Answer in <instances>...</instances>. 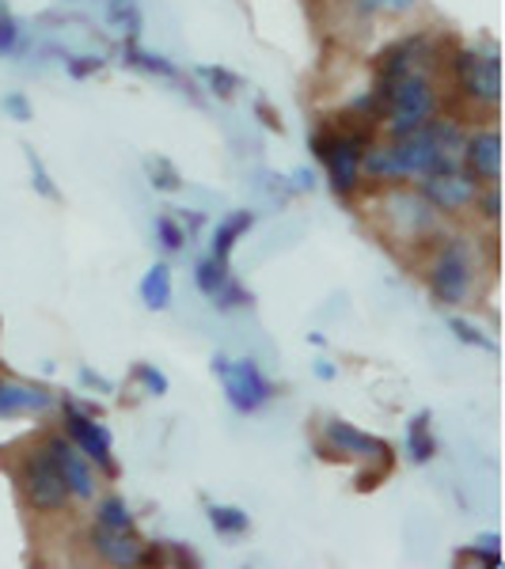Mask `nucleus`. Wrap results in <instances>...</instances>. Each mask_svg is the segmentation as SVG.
<instances>
[{"label":"nucleus","mask_w":505,"mask_h":569,"mask_svg":"<svg viewBox=\"0 0 505 569\" xmlns=\"http://www.w3.org/2000/svg\"><path fill=\"white\" fill-rule=\"evenodd\" d=\"M464 133L456 122L429 118L415 133L396 137V141L369 149L362 156V176L373 182H418L434 171L461 168Z\"/></svg>","instance_id":"obj_1"},{"label":"nucleus","mask_w":505,"mask_h":569,"mask_svg":"<svg viewBox=\"0 0 505 569\" xmlns=\"http://www.w3.org/2000/svg\"><path fill=\"white\" fill-rule=\"evenodd\" d=\"M369 220L376 224V232H380V240L396 254L434 251L437 240L445 236V220L422 198V190L392 187L384 194H376L369 201Z\"/></svg>","instance_id":"obj_2"},{"label":"nucleus","mask_w":505,"mask_h":569,"mask_svg":"<svg viewBox=\"0 0 505 569\" xmlns=\"http://www.w3.org/2000/svg\"><path fill=\"white\" fill-rule=\"evenodd\" d=\"M376 88L388 99V110H384V122H380L388 141L415 133L418 126H426L440 110V91L434 84V77H422V72H403V77Z\"/></svg>","instance_id":"obj_3"},{"label":"nucleus","mask_w":505,"mask_h":569,"mask_svg":"<svg viewBox=\"0 0 505 569\" xmlns=\"http://www.w3.org/2000/svg\"><path fill=\"white\" fill-rule=\"evenodd\" d=\"M475 281H479V266H475V243L464 240V236H453L445 240L440 236L434 254H429L426 266V284L434 292V300L440 308H456L472 297Z\"/></svg>","instance_id":"obj_4"},{"label":"nucleus","mask_w":505,"mask_h":569,"mask_svg":"<svg viewBox=\"0 0 505 569\" xmlns=\"http://www.w3.org/2000/svg\"><path fill=\"white\" fill-rule=\"evenodd\" d=\"M20 493L27 501V509L39 512V517H58V512L69 509L72 493L66 486V475H61L58 460H53L50 445L39 440V445L23 448L20 456Z\"/></svg>","instance_id":"obj_5"},{"label":"nucleus","mask_w":505,"mask_h":569,"mask_svg":"<svg viewBox=\"0 0 505 569\" xmlns=\"http://www.w3.org/2000/svg\"><path fill=\"white\" fill-rule=\"evenodd\" d=\"M311 156L327 168V182L343 201H350L362 194V156L365 144H357L354 137L335 133L330 126H316L311 130Z\"/></svg>","instance_id":"obj_6"},{"label":"nucleus","mask_w":505,"mask_h":569,"mask_svg":"<svg viewBox=\"0 0 505 569\" xmlns=\"http://www.w3.org/2000/svg\"><path fill=\"white\" fill-rule=\"evenodd\" d=\"M448 72H453L456 88H461L467 103L491 110L502 103V61L494 46H464V50H456L453 61H448Z\"/></svg>","instance_id":"obj_7"},{"label":"nucleus","mask_w":505,"mask_h":569,"mask_svg":"<svg viewBox=\"0 0 505 569\" xmlns=\"http://www.w3.org/2000/svg\"><path fill=\"white\" fill-rule=\"evenodd\" d=\"M214 376L225 388V399L236 415H259L266 402L274 399V380L263 372V365L255 357H214Z\"/></svg>","instance_id":"obj_8"},{"label":"nucleus","mask_w":505,"mask_h":569,"mask_svg":"<svg viewBox=\"0 0 505 569\" xmlns=\"http://www.w3.org/2000/svg\"><path fill=\"white\" fill-rule=\"evenodd\" d=\"M319 433H324V440L316 445V452L327 456V460H362V463H373L376 471H384V475H392V467H396V448L384 437H373V433H365V429L350 426V421L330 418L324 421Z\"/></svg>","instance_id":"obj_9"},{"label":"nucleus","mask_w":505,"mask_h":569,"mask_svg":"<svg viewBox=\"0 0 505 569\" xmlns=\"http://www.w3.org/2000/svg\"><path fill=\"white\" fill-rule=\"evenodd\" d=\"M445 66V46L434 34H407V39L392 42L380 50V58L373 61L376 84L403 77V72H422V77H437V69Z\"/></svg>","instance_id":"obj_10"},{"label":"nucleus","mask_w":505,"mask_h":569,"mask_svg":"<svg viewBox=\"0 0 505 569\" xmlns=\"http://www.w3.org/2000/svg\"><path fill=\"white\" fill-rule=\"evenodd\" d=\"M418 190H422V198H426L440 217H456V213H467V209L475 206L483 182L475 179V176H467L464 163H461V168L434 171V176L418 179Z\"/></svg>","instance_id":"obj_11"},{"label":"nucleus","mask_w":505,"mask_h":569,"mask_svg":"<svg viewBox=\"0 0 505 569\" xmlns=\"http://www.w3.org/2000/svg\"><path fill=\"white\" fill-rule=\"evenodd\" d=\"M61 410H66V433L72 445L88 456L91 467H99L103 475H115L118 467H115V452H110V429L103 421H96V415L80 410V402H61Z\"/></svg>","instance_id":"obj_12"},{"label":"nucleus","mask_w":505,"mask_h":569,"mask_svg":"<svg viewBox=\"0 0 505 569\" xmlns=\"http://www.w3.org/2000/svg\"><path fill=\"white\" fill-rule=\"evenodd\" d=\"M46 445H50V452H53V460H58L61 475H66V486H69L72 501H96L99 479H96V467H91L88 456L66 437H46Z\"/></svg>","instance_id":"obj_13"},{"label":"nucleus","mask_w":505,"mask_h":569,"mask_svg":"<svg viewBox=\"0 0 505 569\" xmlns=\"http://www.w3.org/2000/svg\"><path fill=\"white\" fill-rule=\"evenodd\" d=\"M461 163L467 176H475L479 182H498L502 179V137L498 130H475L472 137H464Z\"/></svg>","instance_id":"obj_14"},{"label":"nucleus","mask_w":505,"mask_h":569,"mask_svg":"<svg viewBox=\"0 0 505 569\" xmlns=\"http://www.w3.org/2000/svg\"><path fill=\"white\" fill-rule=\"evenodd\" d=\"M88 543H91V555L103 566H115V569L141 566V539H137V531H107V528L91 525Z\"/></svg>","instance_id":"obj_15"},{"label":"nucleus","mask_w":505,"mask_h":569,"mask_svg":"<svg viewBox=\"0 0 505 569\" xmlns=\"http://www.w3.org/2000/svg\"><path fill=\"white\" fill-rule=\"evenodd\" d=\"M53 407V395L42 388H31V383H4L0 380V418H31V415H46Z\"/></svg>","instance_id":"obj_16"},{"label":"nucleus","mask_w":505,"mask_h":569,"mask_svg":"<svg viewBox=\"0 0 505 569\" xmlns=\"http://www.w3.org/2000/svg\"><path fill=\"white\" fill-rule=\"evenodd\" d=\"M255 228V213L251 209H236V213H228L225 220L217 224V232H214V243H209V254L220 262H228L232 259V247L244 240L247 232Z\"/></svg>","instance_id":"obj_17"},{"label":"nucleus","mask_w":505,"mask_h":569,"mask_svg":"<svg viewBox=\"0 0 505 569\" xmlns=\"http://www.w3.org/2000/svg\"><path fill=\"white\" fill-rule=\"evenodd\" d=\"M407 456H410V463H418V467L434 463L437 437H434V415H429V410H418V415L407 421Z\"/></svg>","instance_id":"obj_18"},{"label":"nucleus","mask_w":505,"mask_h":569,"mask_svg":"<svg viewBox=\"0 0 505 569\" xmlns=\"http://www.w3.org/2000/svg\"><path fill=\"white\" fill-rule=\"evenodd\" d=\"M137 292H141V305L149 311L171 308V297H176V289H171V266L168 262H152L149 270H145L141 284H137Z\"/></svg>","instance_id":"obj_19"},{"label":"nucleus","mask_w":505,"mask_h":569,"mask_svg":"<svg viewBox=\"0 0 505 569\" xmlns=\"http://www.w3.org/2000/svg\"><path fill=\"white\" fill-rule=\"evenodd\" d=\"M206 520L220 539H228V543L244 539L247 531H251V517H247L240 505H206Z\"/></svg>","instance_id":"obj_20"},{"label":"nucleus","mask_w":505,"mask_h":569,"mask_svg":"<svg viewBox=\"0 0 505 569\" xmlns=\"http://www.w3.org/2000/svg\"><path fill=\"white\" fill-rule=\"evenodd\" d=\"M122 61H126V66H130L133 72H145V77H160V80H182V72H179L176 61L160 58V53L141 50V46H137V42H126Z\"/></svg>","instance_id":"obj_21"},{"label":"nucleus","mask_w":505,"mask_h":569,"mask_svg":"<svg viewBox=\"0 0 505 569\" xmlns=\"http://www.w3.org/2000/svg\"><path fill=\"white\" fill-rule=\"evenodd\" d=\"M107 23L115 31L126 34V42H137L145 31V16H141V4L137 0H107Z\"/></svg>","instance_id":"obj_22"},{"label":"nucleus","mask_w":505,"mask_h":569,"mask_svg":"<svg viewBox=\"0 0 505 569\" xmlns=\"http://www.w3.org/2000/svg\"><path fill=\"white\" fill-rule=\"evenodd\" d=\"M96 528H107V531H137V517L130 512L122 493H107L96 509Z\"/></svg>","instance_id":"obj_23"},{"label":"nucleus","mask_w":505,"mask_h":569,"mask_svg":"<svg viewBox=\"0 0 505 569\" xmlns=\"http://www.w3.org/2000/svg\"><path fill=\"white\" fill-rule=\"evenodd\" d=\"M214 308L217 311H240V308H251L255 305V297H251V289H247V284L236 278V273H228L225 278V284H220V289L214 292Z\"/></svg>","instance_id":"obj_24"},{"label":"nucleus","mask_w":505,"mask_h":569,"mask_svg":"<svg viewBox=\"0 0 505 569\" xmlns=\"http://www.w3.org/2000/svg\"><path fill=\"white\" fill-rule=\"evenodd\" d=\"M228 262H220V259H214V254H201V259L195 262V284H198V292L201 297H214V292L225 284V278H228Z\"/></svg>","instance_id":"obj_25"},{"label":"nucleus","mask_w":505,"mask_h":569,"mask_svg":"<svg viewBox=\"0 0 505 569\" xmlns=\"http://www.w3.org/2000/svg\"><path fill=\"white\" fill-rule=\"evenodd\" d=\"M152 232H156V243H160L164 254H179L187 247V228L179 224V217L171 213H160L152 220Z\"/></svg>","instance_id":"obj_26"},{"label":"nucleus","mask_w":505,"mask_h":569,"mask_svg":"<svg viewBox=\"0 0 505 569\" xmlns=\"http://www.w3.org/2000/svg\"><path fill=\"white\" fill-rule=\"evenodd\" d=\"M145 168H149L152 190H160V194H176V190H182V176H179V168L171 160H164V156H152Z\"/></svg>","instance_id":"obj_27"},{"label":"nucleus","mask_w":505,"mask_h":569,"mask_svg":"<svg viewBox=\"0 0 505 569\" xmlns=\"http://www.w3.org/2000/svg\"><path fill=\"white\" fill-rule=\"evenodd\" d=\"M198 80H206L209 88H214V96L217 99H232L236 96V88L244 84L240 77H236L232 69H225V66H198Z\"/></svg>","instance_id":"obj_28"},{"label":"nucleus","mask_w":505,"mask_h":569,"mask_svg":"<svg viewBox=\"0 0 505 569\" xmlns=\"http://www.w3.org/2000/svg\"><path fill=\"white\" fill-rule=\"evenodd\" d=\"M445 323H448V330H453V335L461 338L464 346H475V350H486V353H498V346H494L491 338H486L483 330L472 323V319H464V316H445Z\"/></svg>","instance_id":"obj_29"},{"label":"nucleus","mask_w":505,"mask_h":569,"mask_svg":"<svg viewBox=\"0 0 505 569\" xmlns=\"http://www.w3.org/2000/svg\"><path fill=\"white\" fill-rule=\"evenodd\" d=\"M464 555H472L475 562H483L486 569H502V566H505V558H502V539L494 536V531H486V536L475 539V543L467 547Z\"/></svg>","instance_id":"obj_30"},{"label":"nucleus","mask_w":505,"mask_h":569,"mask_svg":"<svg viewBox=\"0 0 505 569\" xmlns=\"http://www.w3.org/2000/svg\"><path fill=\"white\" fill-rule=\"evenodd\" d=\"M20 50H27V39H23L20 23H16L8 12H0V58H8V53H20Z\"/></svg>","instance_id":"obj_31"},{"label":"nucleus","mask_w":505,"mask_h":569,"mask_svg":"<svg viewBox=\"0 0 505 569\" xmlns=\"http://www.w3.org/2000/svg\"><path fill=\"white\" fill-rule=\"evenodd\" d=\"M27 152V163H31V182H34V190H39L42 198H61L58 194V182L50 179V171H46V163L39 160V152L34 149H23Z\"/></svg>","instance_id":"obj_32"},{"label":"nucleus","mask_w":505,"mask_h":569,"mask_svg":"<svg viewBox=\"0 0 505 569\" xmlns=\"http://www.w3.org/2000/svg\"><path fill=\"white\" fill-rule=\"evenodd\" d=\"M133 380L141 383L149 395H156V399H160V395H168V388H171L168 376L156 369V365H133Z\"/></svg>","instance_id":"obj_33"},{"label":"nucleus","mask_w":505,"mask_h":569,"mask_svg":"<svg viewBox=\"0 0 505 569\" xmlns=\"http://www.w3.org/2000/svg\"><path fill=\"white\" fill-rule=\"evenodd\" d=\"M475 209L483 213L486 224H498V220H502V190H498V182H491V187L479 190V198H475Z\"/></svg>","instance_id":"obj_34"},{"label":"nucleus","mask_w":505,"mask_h":569,"mask_svg":"<svg viewBox=\"0 0 505 569\" xmlns=\"http://www.w3.org/2000/svg\"><path fill=\"white\" fill-rule=\"evenodd\" d=\"M418 0H362V12L369 16H407L415 12Z\"/></svg>","instance_id":"obj_35"},{"label":"nucleus","mask_w":505,"mask_h":569,"mask_svg":"<svg viewBox=\"0 0 505 569\" xmlns=\"http://www.w3.org/2000/svg\"><path fill=\"white\" fill-rule=\"evenodd\" d=\"M0 110H4L8 118H16V122H31V118H34V107H31V99H27L23 91H12V96L0 99Z\"/></svg>","instance_id":"obj_36"},{"label":"nucleus","mask_w":505,"mask_h":569,"mask_svg":"<svg viewBox=\"0 0 505 569\" xmlns=\"http://www.w3.org/2000/svg\"><path fill=\"white\" fill-rule=\"evenodd\" d=\"M66 66H69L72 80H88V77H96V72L107 66V58H99V53H88V58H66Z\"/></svg>","instance_id":"obj_37"},{"label":"nucleus","mask_w":505,"mask_h":569,"mask_svg":"<svg viewBox=\"0 0 505 569\" xmlns=\"http://www.w3.org/2000/svg\"><path fill=\"white\" fill-rule=\"evenodd\" d=\"M77 383H85V388L99 391V395H110V391H115V383L103 380V376H99L96 369H80V372H77Z\"/></svg>","instance_id":"obj_38"},{"label":"nucleus","mask_w":505,"mask_h":569,"mask_svg":"<svg viewBox=\"0 0 505 569\" xmlns=\"http://www.w3.org/2000/svg\"><path fill=\"white\" fill-rule=\"evenodd\" d=\"M293 187H300L297 194H311V190H316V176H311L308 168H297V171L289 176V190H293Z\"/></svg>","instance_id":"obj_39"},{"label":"nucleus","mask_w":505,"mask_h":569,"mask_svg":"<svg viewBox=\"0 0 505 569\" xmlns=\"http://www.w3.org/2000/svg\"><path fill=\"white\" fill-rule=\"evenodd\" d=\"M179 220H182V228H187V232H201V228H206V213H198V209H187V213H179Z\"/></svg>","instance_id":"obj_40"},{"label":"nucleus","mask_w":505,"mask_h":569,"mask_svg":"<svg viewBox=\"0 0 505 569\" xmlns=\"http://www.w3.org/2000/svg\"><path fill=\"white\" fill-rule=\"evenodd\" d=\"M255 114L266 118V122H270V130H281V118L274 114V110H270V103H266V99H259V103H255Z\"/></svg>","instance_id":"obj_41"},{"label":"nucleus","mask_w":505,"mask_h":569,"mask_svg":"<svg viewBox=\"0 0 505 569\" xmlns=\"http://www.w3.org/2000/svg\"><path fill=\"white\" fill-rule=\"evenodd\" d=\"M311 372H316L319 376V380H335V376H338V369H335V365H330V361H324V357H319V361L316 365H311Z\"/></svg>","instance_id":"obj_42"},{"label":"nucleus","mask_w":505,"mask_h":569,"mask_svg":"<svg viewBox=\"0 0 505 569\" xmlns=\"http://www.w3.org/2000/svg\"><path fill=\"white\" fill-rule=\"evenodd\" d=\"M66 4H77V0H66Z\"/></svg>","instance_id":"obj_43"}]
</instances>
